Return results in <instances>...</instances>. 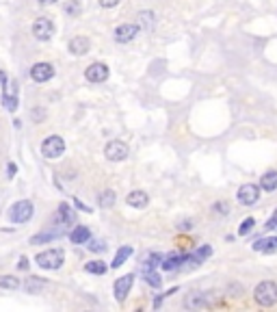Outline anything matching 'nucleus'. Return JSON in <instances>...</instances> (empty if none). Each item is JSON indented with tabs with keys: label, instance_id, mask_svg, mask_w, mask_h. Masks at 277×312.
I'll return each instance as SVG.
<instances>
[{
	"label": "nucleus",
	"instance_id": "nucleus-1",
	"mask_svg": "<svg viewBox=\"0 0 277 312\" xmlns=\"http://www.w3.org/2000/svg\"><path fill=\"white\" fill-rule=\"evenodd\" d=\"M33 215H35V204L31 199H17L9 208V221L11 224H26L33 219Z\"/></svg>",
	"mask_w": 277,
	"mask_h": 312
},
{
	"label": "nucleus",
	"instance_id": "nucleus-2",
	"mask_svg": "<svg viewBox=\"0 0 277 312\" xmlns=\"http://www.w3.org/2000/svg\"><path fill=\"white\" fill-rule=\"evenodd\" d=\"M35 262L39 264L41 269H48V271H54V269H61L63 262H65V254L59 247H52V250H45L41 254L35 256Z\"/></svg>",
	"mask_w": 277,
	"mask_h": 312
},
{
	"label": "nucleus",
	"instance_id": "nucleus-3",
	"mask_svg": "<svg viewBox=\"0 0 277 312\" xmlns=\"http://www.w3.org/2000/svg\"><path fill=\"white\" fill-rule=\"evenodd\" d=\"M253 297L260 306H275L277 304V284L275 282H260L253 291Z\"/></svg>",
	"mask_w": 277,
	"mask_h": 312
},
{
	"label": "nucleus",
	"instance_id": "nucleus-4",
	"mask_svg": "<svg viewBox=\"0 0 277 312\" xmlns=\"http://www.w3.org/2000/svg\"><path fill=\"white\" fill-rule=\"evenodd\" d=\"M63 152H65V141L61 139L59 135H50V137H45L43 143H41V154L45 156V159H61Z\"/></svg>",
	"mask_w": 277,
	"mask_h": 312
},
{
	"label": "nucleus",
	"instance_id": "nucleus-5",
	"mask_svg": "<svg viewBox=\"0 0 277 312\" xmlns=\"http://www.w3.org/2000/svg\"><path fill=\"white\" fill-rule=\"evenodd\" d=\"M33 37L37 41H50L52 39V35H54V22L50 20L48 15H41V17H37V20L33 22Z\"/></svg>",
	"mask_w": 277,
	"mask_h": 312
},
{
	"label": "nucleus",
	"instance_id": "nucleus-6",
	"mask_svg": "<svg viewBox=\"0 0 277 312\" xmlns=\"http://www.w3.org/2000/svg\"><path fill=\"white\" fill-rule=\"evenodd\" d=\"M104 156L110 163H119V161H126L128 159V145L124 141H108L106 148H104Z\"/></svg>",
	"mask_w": 277,
	"mask_h": 312
},
{
	"label": "nucleus",
	"instance_id": "nucleus-7",
	"mask_svg": "<svg viewBox=\"0 0 277 312\" xmlns=\"http://www.w3.org/2000/svg\"><path fill=\"white\" fill-rule=\"evenodd\" d=\"M31 78L35 80V82H48L52 76H54V65L52 63H35V65L31 68Z\"/></svg>",
	"mask_w": 277,
	"mask_h": 312
},
{
	"label": "nucleus",
	"instance_id": "nucleus-8",
	"mask_svg": "<svg viewBox=\"0 0 277 312\" xmlns=\"http://www.w3.org/2000/svg\"><path fill=\"white\" fill-rule=\"evenodd\" d=\"M258 197H260V187H256V185H243L236 193V199L241 202L243 206H253Z\"/></svg>",
	"mask_w": 277,
	"mask_h": 312
},
{
	"label": "nucleus",
	"instance_id": "nucleus-9",
	"mask_svg": "<svg viewBox=\"0 0 277 312\" xmlns=\"http://www.w3.org/2000/svg\"><path fill=\"white\" fill-rule=\"evenodd\" d=\"M57 226H63V228H70L76 224V210H74L70 204H65V202H61L59 208H57Z\"/></svg>",
	"mask_w": 277,
	"mask_h": 312
},
{
	"label": "nucleus",
	"instance_id": "nucleus-10",
	"mask_svg": "<svg viewBox=\"0 0 277 312\" xmlns=\"http://www.w3.org/2000/svg\"><path fill=\"white\" fill-rule=\"evenodd\" d=\"M132 284H134V275H132V273L122 275V278L115 282V286H113V291H115V299H117V301H124V299L128 297V293H130Z\"/></svg>",
	"mask_w": 277,
	"mask_h": 312
},
{
	"label": "nucleus",
	"instance_id": "nucleus-11",
	"mask_svg": "<svg viewBox=\"0 0 277 312\" xmlns=\"http://www.w3.org/2000/svg\"><path fill=\"white\" fill-rule=\"evenodd\" d=\"M108 68L104 65V63H91V65L85 70V78L89 82H104L108 78Z\"/></svg>",
	"mask_w": 277,
	"mask_h": 312
},
{
	"label": "nucleus",
	"instance_id": "nucleus-12",
	"mask_svg": "<svg viewBox=\"0 0 277 312\" xmlns=\"http://www.w3.org/2000/svg\"><path fill=\"white\" fill-rule=\"evenodd\" d=\"M89 48H91V41H89V37H85V35H76V37H72L70 43H67V50L74 54V57L87 54Z\"/></svg>",
	"mask_w": 277,
	"mask_h": 312
},
{
	"label": "nucleus",
	"instance_id": "nucleus-13",
	"mask_svg": "<svg viewBox=\"0 0 277 312\" xmlns=\"http://www.w3.org/2000/svg\"><path fill=\"white\" fill-rule=\"evenodd\" d=\"M138 35V26L136 24H122L115 29V41L117 43H128L132 41Z\"/></svg>",
	"mask_w": 277,
	"mask_h": 312
},
{
	"label": "nucleus",
	"instance_id": "nucleus-14",
	"mask_svg": "<svg viewBox=\"0 0 277 312\" xmlns=\"http://www.w3.org/2000/svg\"><path fill=\"white\" fill-rule=\"evenodd\" d=\"M126 202H128V206L141 210V208H147V204H150V197H147L145 191H130L128 197H126Z\"/></svg>",
	"mask_w": 277,
	"mask_h": 312
},
{
	"label": "nucleus",
	"instance_id": "nucleus-15",
	"mask_svg": "<svg viewBox=\"0 0 277 312\" xmlns=\"http://www.w3.org/2000/svg\"><path fill=\"white\" fill-rule=\"evenodd\" d=\"M91 238V230L87 226H74V230L70 232V241L76 245H85Z\"/></svg>",
	"mask_w": 277,
	"mask_h": 312
},
{
	"label": "nucleus",
	"instance_id": "nucleus-16",
	"mask_svg": "<svg viewBox=\"0 0 277 312\" xmlns=\"http://www.w3.org/2000/svg\"><path fill=\"white\" fill-rule=\"evenodd\" d=\"M253 252H262V254H273V252H277V236L258 238V241L253 243Z\"/></svg>",
	"mask_w": 277,
	"mask_h": 312
},
{
	"label": "nucleus",
	"instance_id": "nucleus-17",
	"mask_svg": "<svg viewBox=\"0 0 277 312\" xmlns=\"http://www.w3.org/2000/svg\"><path fill=\"white\" fill-rule=\"evenodd\" d=\"M63 234V226H59L57 230H48V232H39L31 236V245H41V243H48V241H54V238H59Z\"/></svg>",
	"mask_w": 277,
	"mask_h": 312
},
{
	"label": "nucleus",
	"instance_id": "nucleus-18",
	"mask_svg": "<svg viewBox=\"0 0 277 312\" xmlns=\"http://www.w3.org/2000/svg\"><path fill=\"white\" fill-rule=\"evenodd\" d=\"M45 282L43 278H37V275H31L29 280H26V284H24V291L29 293V295H37L39 291H43V286H45Z\"/></svg>",
	"mask_w": 277,
	"mask_h": 312
},
{
	"label": "nucleus",
	"instance_id": "nucleus-19",
	"mask_svg": "<svg viewBox=\"0 0 277 312\" xmlns=\"http://www.w3.org/2000/svg\"><path fill=\"white\" fill-rule=\"evenodd\" d=\"M204 306H208V297L201 295V293H191L184 299V308H204Z\"/></svg>",
	"mask_w": 277,
	"mask_h": 312
},
{
	"label": "nucleus",
	"instance_id": "nucleus-20",
	"mask_svg": "<svg viewBox=\"0 0 277 312\" xmlns=\"http://www.w3.org/2000/svg\"><path fill=\"white\" fill-rule=\"evenodd\" d=\"M184 258H187V256L171 254V256H167L165 260H160V264H163V269H165V271H173V269H178L180 264H184Z\"/></svg>",
	"mask_w": 277,
	"mask_h": 312
},
{
	"label": "nucleus",
	"instance_id": "nucleus-21",
	"mask_svg": "<svg viewBox=\"0 0 277 312\" xmlns=\"http://www.w3.org/2000/svg\"><path fill=\"white\" fill-rule=\"evenodd\" d=\"M260 189L264 191H275L277 189V171H266L260 178Z\"/></svg>",
	"mask_w": 277,
	"mask_h": 312
},
{
	"label": "nucleus",
	"instance_id": "nucleus-22",
	"mask_svg": "<svg viewBox=\"0 0 277 312\" xmlns=\"http://www.w3.org/2000/svg\"><path fill=\"white\" fill-rule=\"evenodd\" d=\"M130 254H132V247H128V245L119 247V250H117V254H115V260H113V264H110V267H113V269L122 267V264H124L128 258H130Z\"/></svg>",
	"mask_w": 277,
	"mask_h": 312
},
{
	"label": "nucleus",
	"instance_id": "nucleus-23",
	"mask_svg": "<svg viewBox=\"0 0 277 312\" xmlns=\"http://www.w3.org/2000/svg\"><path fill=\"white\" fill-rule=\"evenodd\" d=\"M115 191H110V189H106V191H102V193L98 195V204H100V208H113L115 206Z\"/></svg>",
	"mask_w": 277,
	"mask_h": 312
},
{
	"label": "nucleus",
	"instance_id": "nucleus-24",
	"mask_svg": "<svg viewBox=\"0 0 277 312\" xmlns=\"http://www.w3.org/2000/svg\"><path fill=\"white\" fill-rule=\"evenodd\" d=\"M0 288L5 291H17L20 288V280L15 278V275H0Z\"/></svg>",
	"mask_w": 277,
	"mask_h": 312
},
{
	"label": "nucleus",
	"instance_id": "nucleus-25",
	"mask_svg": "<svg viewBox=\"0 0 277 312\" xmlns=\"http://www.w3.org/2000/svg\"><path fill=\"white\" fill-rule=\"evenodd\" d=\"M3 106L7 108L9 113H13L15 108H17V91L15 89L11 91V94H9V91H5V94H3Z\"/></svg>",
	"mask_w": 277,
	"mask_h": 312
},
{
	"label": "nucleus",
	"instance_id": "nucleus-26",
	"mask_svg": "<svg viewBox=\"0 0 277 312\" xmlns=\"http://www.w3.org/2000/svg\"><path fill=\"white\" fill-rule=\"evenodd\" d=\"M106 269H108V267H106L102 260H91V262L85 264V271H87V273H96V275H104Z\"/></svg>",
	"mask_w": 277,
	"mask_h": 312
},
{
	"label": "nucleus",
	"instance_id": "nucleus-27",
	"mask_svg": "<svg viewBox=\"0 0 277 312\" xmlns=\"http://www.w3.org/2000/svg\"><path fill=\"white\" fill-rule=\"evenodd\" d=\"M160 260H163V256H160V254H152L150 258H147V260L141 264V271H143V273H147V271H154V269L160 264Z\"/></svg>",
	"mask_w": 277,
	"mask_h": 312
},
{
	"label": "nucleus",
	"instance_id": "nucleus-28",
	"mask_svg": "<svg viewBox=\"0 0 277 312\" xmlns=\"http://www.w3.org/2000/svg\"><path fill=\"white\" fill-rule=\"evenodd\" d=\"M63 11H65L70 17H76V15L82 11V7H80V0H67V3L63 5Z\"/></svg>",
	"mask_w": 277,
	"mask_h": 312
},
{
	"label": "nucleus",
	"instance_id": "nucleus-29",
	"mask_svg": "<svg viewBox=\"0 0 277 312\" xmlns=\"http://www.w3.org/2000/svg\"><path fill=\"white\" fill-rule=\"evenodd\" d=\"M145 275V280H147V284H152V286H156V288H160V284H163V278L158 273H156V269L154 271H147V273H143Z\"/></svg>",
	"mask_w": 277,
	"mask_h": 312
},
{
	"label": "nucleus",
	"instance_id": "nucleus-30",
	"mask_svg": "<svg viewBox=\"0 0 277 312\" xmlns=\"http://www.w3.org/2000/svg\"><path fill=\"white\" fill-rule=\"evenodd\" d=\"M87 245V250H91V252H96V254H100V252H106V243L104 241H89L85 243Z\"/></svg>",
	"mask_w": 277,
	"mask_h": 312
},
{
	"label": "nucleus",
	"instance_id": "nucleus-31",
	"mask_svg": "<svg viewBox=\"0 0 277 312\" xmlns=\"http://www.w3.org/2000/svg\"><path fill=\"white\" fill-rule=\"evenodd\" d=\"M253 226H256V221H253V219H251V217H247V219H245V221L241 224V228H238V234H241V236H245V234H249V232H251V230H253Z\"/></svg>",
	"mask_w": 277,
	"mask_h": 312
},
{
	"label": "nucleus",
	"instance_id": "nucleus-32",
	"mask_svg": "<svg viewBox=\"0 0 277 312\" xmlns=\"http://www.w3.org/2000/svg\"><path fill=\"white\" fill-rule=\"evenodd\" d=\"M138 17H141V22H143V26H145L147 31H150L152 26H154V15H152V11H141V13H138Z\"/></svg>",
	"mask_w": 277,
	"mask_h": 312
},
{
	"label": "nucleus",
	"instance_id": "nucleus-33",
	"mask_svg": "<svg viewBox=\"0 0 277 312\" xmlns=\"http://www.w3.org/2000/svg\"><path fill=\"white\" fill-rule=\"evenodd\" d=\"M100 5H102L104 9H113V7H117L119 3H122V0H98Z\"/></svg>",
	"mask_w": 277,
	"mask_h": 312
},
{
	"label": "nucleus",
	"instance_id": "nucleus-34",
	"mask_svg": "<svg viewBox=\"0 0 277 312\" xmlns=\"http://www.w3.org/2000/svg\"><path fill=\"white\" fill-rule=\"evenodd\" d=\"M15 171H17V165H15V163H9V165H7V178H13Z\"/></svg>",
	"mask_w": 277,
	"mask_h": 312
},
{
	"label": "nucleus",
	"instance_id": "nucleus-35",
	"mask_svg": "<svg viewBox=\"0 0 277 312\" xmlns=\"http://www.w3.org/2000/svg\"><path fill=\"white\" fill-rule=\"evenodd\" d=\"M17 267H20V269H29V258H26V256H22L20 262H17Z\"/></svg>",
	"mask_w": 277,
	"mask_h": 312
},
{
	"label": "nucleus",
	"instance_id": "nucleus-36",
	"mask_svg": "<svg viewBox=\"0 0 277 312\" xmlns=\"http://www.w3.org/2000/svg\"><path fill=\"white\" fill-rule=\"evenodd\" d=\"M74 204H76V208H78V210H85V213H91V208H87L85 204H82V202H78V199H74Z\"/></svg>",
	"mask_w": 277,
	"mask_h": 312
},
{
	"label": "nucleus",
	"instance_id": "nucleus-37",
	"mask_svg": "<svg viewBox=\"0 0 277 312\" xmlns=\"http://www.w3.org/2000/svg\"><path fill=\"white\" fill-rule=\"evenodd\" d=\"M45 113L41 111V108H35V111H33V119H35V122H37V119H41Z\"/></svg>",
	"mask_w": 277,
	"mask_h": 312
},
{
	"label": "nucleus",
	"instance_id": "nucleus-38",
	"mask_svg": "<svg viewBox=\"0 0 277 312\" xmlns=\"http://www.w3.org/2000/svg\"><path fill=\"white\" fill-rule=\"evenodd\" d=\"M217 210H219V213H227V204H217Z\"/></svg>",
	"mask_w": 277,
	"mask_h": 312
},
{
	"label": "nucleus",
	"instance_id": "nucleus-39",
	"mask_svg": "<svg viewBox=\"0 0 277 312\" xmlns=\"http://www.w3.org/2000/svg\"><path fill=\"white\" fill-rule=\"evenodd\" d=\"M37 3H39V5H54V3H57V0H37Z\"/></svg>",
	"mask_w": 277,
	"mask_h": 312
}]
</instances>
